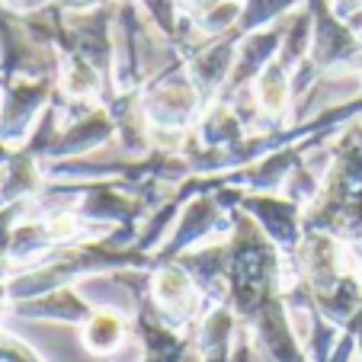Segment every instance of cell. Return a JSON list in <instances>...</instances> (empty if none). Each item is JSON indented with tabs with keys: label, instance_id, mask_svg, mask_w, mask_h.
<instances>
[{
	"label": "cell",
	"instance_id": "3",
	"mask_svg": "<svg viewBox=\"0 0 362 362\" xmlns=\"http://www.w3.org/2000/svg\"><path fill=\"white\" fill-rule=\"evenodd\" d=\"M260 103L267 106V110H282V103H286V83L279 81L276 74H269L267 81L260 83Z\"/></svg>",
	"mask_w": 362,
	"mask_h": 362
},
{
	"label": "cell",
	"instance_id": "2",
	"mask_svg": "<svg viewBox=\"0 0 362 362\" xmlns=\"http://www.w3.org/2000/svg\"><path fill=\"white\" fill-rule=\"evenodd\" d=\"M154 292H158V298L164 301V305H173V301H180L186 295V279L180 273L167 269V273L158 276V288H154Z\"/></svg>",
	"mask_w": 362,
	"mask_h": 362
},
{
	"label": "cell",
	"instance_id": "1",
	"mask_svg": "<svg viewBox=\"0 0 362 362\" xmlns=\"http://www.w3.org/2000/svg\"><path fill=\"white\" fill-rule=\"evenodd\" d=\"M119 337H122V324H119L116 315H93V321L87 324V343H90V349H100V353H106V349H112L119 343Z\"/></svg>",
	"mask_w": 362,
	"mask_h": 362
}]
</instances>
